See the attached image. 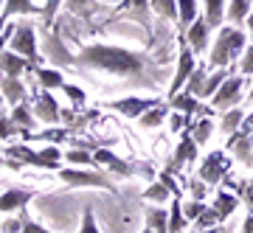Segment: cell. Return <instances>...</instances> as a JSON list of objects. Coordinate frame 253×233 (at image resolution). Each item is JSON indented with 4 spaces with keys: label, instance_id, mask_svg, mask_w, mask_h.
I'll list each match as a JSON object with an SVG mask.
<instances>
[{
    "label": "cell",
    "instance_id": "cell-1",
    "mask_svg": "<svg viewBox=\"0 0 253 233\" xmlns=\"http://www.w3.org/2000/svg\"><path fill=\"white\" fill-rule=\"evenodd\" d=\"M76 65L113 73V76H141L146 71V59L141 54H132V51L116 48V45H101V42L82 48V54L76 56Z\"/></svg>",
    "mask_w": 253,
    "mask_h": 233
},
{
    "label": "cell",
    "instance_id": "cell-2",
    "mask_svg": "<svg viewBox=\"0 0 253 233\" xmlns=\"http://www.w3.org/2000/svg\"><path fill=\"white\" fill-rule=\"evenodd\" d=\"M248 37L245 31H239L236 26H225L219 28L217 39H214V48H211V54H208V68H228L231 62H236V56L245 54V48H248Z\"/></svg>",
    "mask_w": 253,
    "mask_h": 233
},
{
    "label": "cell",
    "instance_id": "cell-3",
    "mask_svg": "<svg viewBox=\"0 0 253 233\" xmlns=\"http://www.w3.org/2000/svg\"><path fill=\"white\" fill-rule=\"evenodd\" d=\"M56 177L62 180L65 186L71 189H104L110 194H116V183L104 174V171H93V169H59Z\"/></svg>",
    "mask_w": 253,
    "mask_h": 233
},
{
    "label": "cell",
    "instance_id": "cell-4",
    "mask_svg": "<svg viewBox=\"0 0 253 233\" xmlns=\"http://www.w3.org/2000/svg\"><path fill=\"white\" fill-rule=\"evenodd\" d=\"M6 157L11 160L23 163V166H40V169H48V171H56V163H59V149L56 146H45L42 152H34V149H28L26 144H14L6 149Z\"/></svg>",
    "mask_w": 253,
    "mask_h": 233
},
{
    "label": "cell",
    "instance_id": "cell-5",
    "mask_svg": "<svg viewBox=\"0 0 253 233\" xmlns=\"http://www.w3.org/2000/svg\"><path fill=\"white\" fill-rule=\"evenodd\" d=\"M228 171H231L228 155L219 152V149H214V152H208L206 157H203V166H200L197 177L203 180L206 186H219V183L228 177Z\"/></svg>",
    "mask_w": 253,
    "mask_h": 233
},
{
    "label": "cell",
    "instance_id": "cell-6",
    "mask_svg": "<svg viewBox=\"0 0 253 233\" xmlns=\"http://www.w3.org/2000/svg\"><path fill=\"white\" fill-rule=\"evenodd\" d=\"M9 51H14V54H20V56H26L28 62L40 65V54H37V31H34V26H31L28 20L17 23L14 37H11V42H9Z\"/></svg>",
    "mask_w": 253,
    "mask_h": 233
},
{
    "label": "cell",
    "instance_id": "cell-7",
    "mask_svg": "<svg viewBox=\"0 0 253 233\" xmlns=\"http://www.w3.org/2000/svg\"><path fill=\"white\" fill-rule=\"evenodd\" d=\"M194 51H191V45L186 42V34H180V54H177V73H174L172 84H169V99H174L180 87H186V81L191 79V73L197 71V62H194Z\"/></svg>",
    "mask_w": 253,
    "mask_h": 233
},
{
    "label": "cell",
    "instance_id": "cell-8",
    "mask_svg": "<svg viewBox=\"0 0 253 233\" xmlns=\"http://www.w3.org/2000/svg\"><path fill=\"white\" fill-rule=\"evenodd\" d=\"M93 157H96V163L99 166H107L113 174H118V177H135V174H146V177H155V171L149 169V166H132V163L121 160L118 155H113L110 149H96L93 152Z\"/></svg>",
    "mask_w": 253,
    "mask_h": 233
},
{
    "label": "cell",
    "instance_id": "cell-9",
    "mask_svg": "<svg viewBox=\"0 0 253 233\" xmlns=\"http://www.w3.org/2000/svg\"><path fill=\"white\" fill-rule=\"evenodd\" d=\"M245 81H248V76H228L225 84L214 93V99H211V107L214 110H222V113H228V110L236 107V101L242 99V87Z\"/></svg>",
    "mask_w": 253,
    "mask_h": 233
},
{
    "label": "cell",
    "instance_id": "cell-10",
    "mask_svg": "<svg viewBox=\"0 0 253 233\" xmlns=\"http://www.w3.org/2000/svg\"><path fill=\"white\" fill-rule=\"evenodd\" d=\"M158 104H161L158 99H135V96H129V99L104 101V107H107V110H113V113H121L124 118H132V121H138V118L146 113V110L158 107Z\"/></svg>",
    "mask_w": 253,
    "mask_h": 233
},
{
    "label": "cell",
    "instance_id": "cell-11",
    "mask_svg": "<svg viewBox=\"0 0 253 233\" xmlns=\"http://www.w3.org/2000/svg\"><path fill=\"white\" fill-rule=\"evenodd\" d=\"M197 160V141L191 138V132H189V126L183 129V138H180V144H177V149H174V155H172V163L166 166L169 171H177V169H183L186 163H194Z\"/></svg>",
    "mask_w": 253,
    "mask_h": 233
},
{
    "label": "cell",
    "instance_id": "cell-12",
    "mask_svg": "<svg viewBox=\"0 0 253 233\" xmlns=\"http://www.w3.org/2000/svg\"><path fill=\"white\" fill-rule=\"evenodd\" d=\"M169 107L174 110V113H183V116H203V118H208L211 113H214V107H206V104H200V99L197 96H189V93H177L174 99H169Z\"/></svg>",
    "mask_w": 253,
    "mask_h": 233
},
{
    "label": "cell",
    "instance_id": "cell-13",
    "mask_svg": "<svg viewBox=\"0 0 253 233\" xmlns=\"http://www.w3.org/2000/svg\"><path fill=\"white\" fill-rule=\"evenodd\" d=\"M34 116L37 121H42V124H56L59 118H62V110H59V104H56V99L51 96V93H40V96H34Z\"/></svg>",
    "mask_w": 253,
    "mask_h": 233
},
{
    "label": "cell",
    "instance_id": "cell-14",
    "mask_svg": "<svg viewBox=\"0 0 253 233\" xmlns=\"http://www.w3.org/2000/svg\"><path fill=\"white\" fill-rule=\"evenodd\" d=\"M225 152H231L242 166H253V138H248V135H242L236 129V132L228 138Z\"/></svg>",
    "mask_w": 253,
    "mask_h": 233
},
{
    "label": "cell",
    "instance_id": "cell-15",
    "mask_svg": "<svg viewBox=\"0 0 253 233\" xmlns=\"http://www.w3.org/2000/svg\"><path fill=\"white\" fill-rule=\"evenodd\" d=\"M34 68H40V65L28 62L26 56L14 54V51H3V54H0V73H3V76H17L20 79L26 71L34 73Z\"/></svg>",
    "mask_w": 253,
    "mask_h": 233
},
{
    "label": "cell",
    "instance_id": "cell-16",
    "mask_svg": "<svg viewBox=\"0 0 253 233\" xmlns=\"http://www.w3.org/2000/svg\"><path fill=\"white\" fill-rule=\"evenodd\" d=\"M45 56L56 65H62V68H73L76 65V56H71L68 51H65V45L59 42V37L54 34V31H48L45 34Z\"/></svg>",
    "mask_w": 253,
    "mask_h": 233
},
{
    "label": "cell",
    "instance_id": "cell-17",
    "mask_svg": "<svg viewBox=\"0 0 253 233\" xmlns=\"http://www.w3.org/2000/svg\"><path fill=\"white\" fill-rule=\"evenodd\" d=\"M31 197H34V189H9V191H3V194H0V211H3V214L23 211Z\"/></svg>",
    "mask_w": 253,
    "mask_h": 233
},
{
    "label": "cell",
    "instance_id": "cell-18",
    "mask_svg": "<svg viewBox=\"0 0 253 233\" xmlns=\"http://www.w3.org/2000/svg\"><path fill=\"white\" fill-rule=\"evenodd\" d=\"M208 37H211V26L206 23V17H197L191 23V28L186 31V42L191 45L194 54H203L208 48Z\"/></svg>",
    "mask_w": 253,
    "mask_h": 233
},
{
    "label": "cell",
    "instance_id": "cell-19",
    "mask_svg": "<svg viewBox=\"0 0 253 233\" xmlns=\"http://www.w3.org/2000/svg\"><path fill=\"white\" fill-rule=\"evenodd\" d=\"M0 93H3V99L9 101V104H23L26 101V84L17 79V76H3L0 73Z\"/></svg>",
    "mask_w": 253,
    "mask_h": 233
},
{
    "label": "cell",
    "instance_id": "cell-20",
    "mask_svg": "<svg viewBox=\"0 0 253 233\" xmlns=\"http://www.w3.org/2000/svg\"><path fill=\"white\" fill-rule=\"evenodd\" d=\"M251 11H253V0H231L228 3V11H225V17L231 26H245L248 23V17H251Z\"/></svg>",
    "mask_w": 253,
    "mask_h": 233
},
{
    "label": "cell",
    "instance_id": "cell-21",
    "mask_svg": "<svg viewBox=\"0 0 253 233\" xmlns=\"http://www.w3.org/2000/svg\"><path fill=\"white\" fill-rule=\"evenodd\" d=\"M239 199L242 197H236V194H228V191L219 189L217 194H214V211L219 214V222H225V219H231V214L236 211V205H239Z\"/></svg>",
    "mask_w": 253,
    "mask_h": 233
},
{
    "label": "cell",
    "instance_id": "cell-22",
    "mask_svg": "<svg viewBox=\"0 0 253 233\" xmlns=\"http://www.w3.org/2000/svg\"><path fill=\"white\" fill-rule=\"evenodd\" d=\"M34 76L45 90H62L65 84H68L65 76L59 73V68H34Z\"/></svg>",
    "mask_w": 253,
    "mask_h": 233
},
{
    "label": "cell",
    "instance_id": "cell-23",
    "mask_svg": "<svg viewBox=\"0 0 253 233\" xmlns=\"http://www.w3.org/2000/svg\"><path fill=\"white\" fill-rule=\"evenodd\" d=\"M146 228L155 233H169V211L166 208H146Z\"/></svg>",
    "mask_w": 253,
    "mask_h": 233
},
{
    "label": "cell",
    "instance_id": "cell-24",
    "mask_svg": "<svg viewBox=\"0 0 253 233\" xmlns=\"http://www.w3.org/2000/svg\"><path fill=\"white\" fill-rule=\"evenodd\" d=\"M149 9L158 11L163 23H180V11H177V0H149Z\"/></svg>",
    "mask_w": 253,
    "mask_h": 233
},
{
    "label": "cell",
    "instance_id": "cell-25",
    "mask_svg": "<svg viewBox=\"0 0 253 233\" xmlns=\"http://www.w3.org/2000/svg\"><path fill=\"white\" fill-rule=\"evenodd\" d=\"M166 116H169V104H158V107H152V110H146L144 116L138 118V124L144 126V129H155V126H161L163 121H166Z\"/></svg>",
    "mask_w": 253,
    "mask_h": 233
},
{
    "label": "cell",
    "instance_id": "cell-26",
    "mask_svg": "<svg viewBox=\"0 0 253 233\" xmlns=\"http://www.w3.org/2000/svg\"><path fill=\"white\" fill-rule=\"evenodd\" d=\"M225 11H228V6H225V0H206V23L211 28H219L222 26V20H225Z\"/></svg>",
    "mask_w": 253,
    "mask_h": 233
},
{
    "label": "cell",
    "instance_id": "cell-27",
    "mask_svg": "<svg viewBox=\"0 0 253 233\" xmlns=\"http://www.w3.org/2000/svg\"><path fill=\"white\" fill-rule=\"evenodd\" d=\"M186 225H191V222L186 219V214H183V199L174 197L172 208H169V233H183Z\"/></svg>",
    "mask_w": 253,
    "mask_h": 233
},
{
    "label": "cell",
    "instance_id": "cell-28",
    "mask_svg": "<svg viewBox=\"0 0 253 233\" xmlns=\"http://www.w3.org/2000/svg\"><path fill=\"white\" fill-rule=\"evenodd\" d=\"M242 121H245V113H242V107H234V110H228L225 116H222V121H219V132L225 135V138H231V135L242 126Z\"/></svg>",
    "mask_w": 253,
    "mask_h": 233
},
{
    "label": "cell",
    "instance_id": "cell-29",
    "mask_svg": "<svg viewBox=\"0 0 253 233\" xmlns=\"http://www.w3.org/2000/svg\"><path fill=\"white\" fill-rule=\"evenodd\" d=\"M189 132L191 138L200 144H208L211 141V135H214V121H208V118H200V121H189Z\"/></svg>",
    "mask_w": 253,
    "mask_h": 233
},
{
    "label": "cell",
    "instance_id": "cell-30",
    "mask_svg": "<svg viewBox=\"0 0 253 233\" xmlns=\"http://www.w3.org/2000/svg\"><path fill=\"white\" fill-rule=\"evenodd\" d=\"M34 110L28 107V101H23V104H17V107L11 110V121L20 126V129H26V132H31V126H34Z\"/></svg>",
    "mask_w": 253,
    "mask_h": 233
},
{
    "label": "cell",
    "instance_id": "cell-31",
    "mask_svg": "<svg viewBox=\"0 0 253 233\" xmlns=\"http://www.w3.org/2000/svg\"><path fill=\"white\" fill-rule=\"evenodd\" d=\"M177 11H180V28L183 31H189L191 23L200 17L197 0H177Z\"/></svg>",
    "mask_w": 253,
    "mask_h": 233
},
{
    "label": "cell",
    "instance_id": "cell-32",
    "mask_svg": "<svg viewBox=\"0 0 253 233\" xmlns=\"http://www.w3.org/2000/svg\"><path fill=\"white\" fill-rule=\"evenodd\" d=\"M20 135H23L26 141H54V144H62L65 138H68V129H56V126H54V129H45V132H34V135L23 129Z\"/></svg>",
    "mask_w": 253,
    "mask_h": 233
},
{
    "label": "cell",
    "instance_id": "cell-33",
    "mask_svg": "<svg viewBox=\"0 0 253 233\" xmlns=\"http://www.w3.org/2000/svg\"><path fill=\"white\" fill-rule=\"evenodd\" d=\"M206 79H208V71H206V68H197V71L191 73V79L186 81V93H189V96H197V99H203Z\"/></svg>",
    "mask_w": 253,
    "mask_h": 233
},
{
    "label": "cell",
    "instance_id": "cell-34",
    "mask_svg": "<svg viewBox=\"0 0 253 233\" xmlns=\"http://www.w3.org/2000/svg\"><path fill=\"white\" fill-rule=\"evenodd\" d=\"M231 76V73L222 68V71H214V73H208V79H206V87H203V99H208V96H214L222 84H225V79Z\"/></svg>",
    "mask_w": 253,
    "mask_h": 233
},
{
    "label": "cell",
    "instance_id": "cell-35",
    "mask_svg": "<svg viewBox=\"0 0 253 233\" xmlns=\"http://www.w3.org/2000/svg\"><path fill=\"white\" fill-rule=\"evenodd\" d=\"M169 194H172V191L166 189L163 183H152V186H146V189H144V199H146V202H169Z\"/></svg>",
    "mask_w": 253,
    "mask_h": 233
},
{
    "label": "cell",
    "instance_id": "cell-36",
    "mask_svg": "<svg viewBox=\"0 0 253 233\" xmlns=\"http://www.w3.org/2000/svg\"><path fill=\"white\" fill-rule=\"evenodd\" d=\"M194 228H197V231H211V228H219V214L214 211V208H206V211L200 214V219L194 222Z\"/></svg>",
    "mask_w": 253,
    "mask_h": 233
},
{
    "label": "cell",
    "instance_id": "cell-37",
    "mask_svg": "<svg viewBox=\"0 0 253 233\" xmlns=\"http://www.w3.org/2000/svg\"><path fill=\"white\" fill-rule=\"evenodd\" d=\"M65 160L71 163V166H93L96 157H93L87 149H71V152L65 155Z\"/></svg>",
    "mask_w": 253,
    "mask_h": 233
},
{
    "label": "cell",
    "instance_id": "cell-38",
    "mask_svg": "<svg viewBox=\"0 0 253 233\" xmlns=\"http://www.w3.org/2000/svg\"><path fill=\"white\" fill-rule=\"evenodd\" d=\"M206 202H200V199H189V202H183V214H186V219H189L191 225L197 222L200 219V214H203V211H206Z\"/></svg>",
    "mask_w": 253,
    "mask_h": 233
},
{
    "label": "cell",
    "instance_id": "cell-39",
    "mask_svg": "<svg viewBox=\"0 0 253 233\" xmlns=\"http://www.w3.org/2000/svg\"><path fill=\"white\" fill-rule=\"evenodd\" d=\"M23 129H20L14 121H11V116H6V113H0V141H6V138H11V135H20Z\"/></svg>",
    "mask_w": 253,
    "mask_h": 233
},
{
    "label": "cell",
    "instance_id": "cell-40",
    "mask_svg": "<svg viewBox=\"0 0 253 233\" xmlns=\"http://www.w3.org/2000/svg\"><path fill=\"white\" fill-rule=\"evenodd\" d=\"M62 93L68 96V99H71L73 110L84 107V99H87V96H84V90H82V87H76V84H65V87H62Z\"/></svg>",
    "mask_w": 253,
    "mask_h": 233
},
{
    "label": "cell",
    "instance_id": "cell-41",
    "mask_svg": "<svg viewBox=\"0 0 253 233\" xmlns=\"http://www.w3.org/2000/svg\"><path fill=\"white\" fill-rule=\"evenodd\" d=\"M79 233H101L99 225H96V214H93L90 205L84 208V214H82V228H79Z\"/></svg>",
    "mask_w": 253,
    "mask_h": 233
},
{
    "label": "cell",
    "instance_id": "cell-42",
    "mask_svg": "<svg viewBox=\"0 0 253 233\" xmlns=\"http://www.w3.org/2000/svg\"><path fill=\"white\" fill-rule=\"evenodd\" d=\"M189 191H191V199H200V202H203V197H206L208 186H206V183H203L200 177H189Z\"/></svg>",
    "mask_w": 253,
    "mask_h": 233
},
{
    "label": "cell",
    "instance_id": "cell-43",
    "mask_svg": "<svg viewBox=\"0 0 253 233\" xmlns=\"http://www.w3.org/2000/svg\"><path fill=\"white\" fill-rule=\"evenodd\" d=\"M158 183H163L166 189L172 191V197H180V189H177V183H174V177H172V171L169 169H163L161 174H158Z\"/></svg>",
    "mask_w": 253,
    "mask_h": 233
},
{
    "label": "cell",
    "instance_id": "cell-44",
    "mask_svg": "<svg viewBox=\"0 0 253 233\" xmlns=\"http://www.w3.org/2000/svg\"><path fill=\"white\" fill-rule=\"evenodd\" d=\"M20 219H23V233H51V231H45L42 225H37L31 216H28V211H23L20 214Z\"/></svg>",
    "mask_w": 253,
    "mask_h": 233
},
{
    "label": "cell",
    "instance_id": "cell-45",
    "mask_svg": "<svg viewBox=\"0 0 253 233\" xmlns=\"http://www.w3.org/2000/svg\"><path fill=\"white\" fill-rule=\"evenodd\" d=\"M239 71H242V76H251V73H253V42L245 48L242 62H239Z\"/></svg>",
    "mask_w": 253,
    "mask_h": 233
},
{
    "label": "cell",
    "instance_id": "cell-46",
    "mask_svg": "<svg viewBox=\"0 0 253 233\" xmlns=\"http://www.w3.org/2000/svg\"><path fill=\"white\" fill-rule=\"evenodd\" d=\"M68 9L76 11V14H84V17H87V14L93 11V3H90V0H68Z\"/></svg>",
    "mask_w": 253,
    "mask_h": 233
},
{
    "label": "cell",
    "instance_id": "cell-47",
    "mask_svg": "<svg viewBox=\"0 0 253 233\" xmlns=\"http://www.w3.org/2000/svg\"><path fill=\"white\" fill-rule=\"evenodd\" d=\"M169 121H172V124H169V129H172V132H180V129H186V126H189L191 118L183 116V113H172V116H169Z\"/></svg>",
    "mask_w": 253,
    "mask_h": 233
},
{
    "label": "cell",
    "instance_id": "cell-48",
    "mask_svg": "<svg viewBox=\"0 0 253 233\" xmlns=\"http://www.w3.org/2000/svg\"><path fill=\"white\" fill-rule=\"evenodd\" d=\"M0 233H23V219H14V216H11V219H6V222L0 225Z\"/></svg>",
    "mask_w": 253,
    "mask_h": 233
},
{
    "label": "cell",
    "instance_id": "cell-49",
    "mask_svg": "<svg viewBox=\"0 0 253 233\" xmlns=\"http://www.w3.org/2000/svg\"><path fill=\"white\" fill-rule=\"evenodd\" d=\"M59 3H62V0H48V3H45V9H42V20H45V26L56 17V9H59Z\"/></svg>",
    "mask_w": 253,
    "mask_h": 233
},
{
    "label": "cell",
    "instance_id": "cell-50",
    "mask_svg": "<svg viewBox=\"0 0 253 233\" xmlns=\"http://www.w3.org/2000/svg\"><path fill=\"white\" fill-rule=\"evenodd\" d=\"M14 28H17V26L11 23V26H6V31L0 34V54H3V51H9V42H11V37H14L11 31H14Z\"/></svg>",
    "mask_w": 253,
    "mask_h": 233
},
{
    "label": "cell",
    "instance_id": "cell-51",
    "mask_svg": "<svg viewBox=\"0 0 253 233\" xmlns=\"http://www.w3.org/2000/svg\"><path fill=\"white\" fill-rule=\"evenodd\" d=\"M245 202H248V205H251V211H253V180H251V183H248V189H245Z\"/></svg>",
    "mask_w": 253,
    "mask_h": 233
},
{
    "label": "cell",
    "instance_id": "cell-52",
    "mask_svg": "<svg viewBox=\"0 0 253 233\" xmlns=\"http://www.w3.org/2000/svg\"><path fill=\"white\" fill-rule=\"evenodd\" d=\"M242 233H253V211L248 216H245V222H242Z\"/></svg>",
    "mask_w": 253,
    "mask_h": 233
},
{
    "label": "cell",
    "instance_id": "cell-53",
    "mask_svg": "<svg viewBox=\"0 0 253 233\" xmlns=\"http://www.w3.org/2000/svg\"><path fill=\"white\" fill-rule=\"evenodd\" d=\"M6 26H9V17H3V14H0V34L6 31Z\"/></svg>",
    "mask_w": 253,
    "mask_h": 233
},
{
    "label": "cell",
    "instance_id": "cell-54",
    "mask_svg": "<svg viewBox=\"0 0 253 233\" xmlns=\"http://www.w3.org/2000/svg\"><path fill=\"white\" fill-rule=\"evenodd\" d=\"M245 26H248V31H251V37H253V11H251V17H248V23H245Z\"/></svg>",
    "mask_w": 253,
    "mask_h": 233
},
{
    "label": "cell",
    "instance_id": "cell-55",
    "mask_svg": "<svg viewBox=\"0 0 253 233\" xmlns=\"http://www.w3.org/2000/svg\"><path fill=\"white\" fill-rule=\"evenodd\" d=\"M248 99H251V101H253V81H251V93H248Z\"/></svg>",
    "mask_w": 253,
    "mask_h": 233
},
{
    "label": "cell",
    "instance_id": "cell-56",
    "mask_svg": "<svg viewBox=\"0 0 253 233\" xmlns=\"http://www.w3.org/2000/svg\"><path fill=\"white\" fill-rule=\"evenodd\" d=\"M200 233H217V228H211V231H200Z\"/></svg>",
    "mask_w": 253,
    "mask_h": 233
},
{
    "label": "cell",
    "instance_id": "cell-57",
    "mask_svg": "<svg viewBox=\"0 0 253 233\" xmlns=\"http://www.w3.org/2000/svg\"><path fill=\"white\" fill-rule=\"evenodd\" d=\"M141 233H155V231H149V228H144V231H141Z\"/></svg>",
    "mask_w": 253,
    "mask_h": 233
},
{
    "label": "cell",
    "instance_id": "cell-58",
    "mask_svg": "<svg viewBox=\"0 0 253 233\" xmlns=\"http://www.w3.org/2000/svg\"><path fill=\"white\" fill-rule=\"evenodd\" d=\"M3 101H6V99H3V93H0V107H3Z\"/></svg>",
    "mask_w": 253,
    "mask_h": 233
},
{
    "label": "cell",
    "instance_id": "cell-59",
    "mask_svg": "<svg viewBox=\"0 0 253 233\" xmlns=\"http://www.w3.org/2000/svg\"><path fill=\"white\" fill-rule=\"evenodd\" d=\"M3 6H6V0H0V9H3Z\"/></svg>",
    "mask_w": 253,
    "mask_h": 233
},
{
    "label": "cell",
    "instance_id": "cell-60",
    "mask_svg": "<svg viewBox=\"0 0 253 233\" xmlns=\"http://www.w3.org/2000/svg\"><path fill=\"white\" fill-rule=\"evenodd\" d=\"M110 3H124V0H110Z\"/></svg>",
    "mask_w": 253,
    "mask_h": 233
}]
</instances>
